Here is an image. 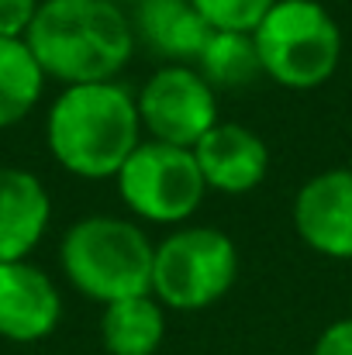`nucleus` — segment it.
I'll return each instance as SVG.
<instances>
[{
	"instance_id": "obj_1",
	"label": "nucleus",
	"mask_w": 352,
	"mask_h": 355,
	"mask_svg": "<svg viewBox=\"0 0 352 355\" xmlns=\"http://www.w3.org/2000/svg\"><path fill=\"white\" fill-rule=\"evenodd\" d=\"M24 42L42 73L66 87L115 83L135 52V28L108 0H42Z\"/></svg>"
},
{
	"instance_id": "obj_2",
	"label": "nucleus",
	"mask_w": 352,
	"mask_h": 355,
	"mask_svg": "<svg viewBox=\"0 0 352 355\" xmlns=\"http://www.w3.org/2000/svg\"><path fill=\"white\" fill-rule=\"evenodd\" d=\"M45 141L66 173L80 180H115L142 145L135 94L121 83L66 87L49 107Z\"/></svg>"
},
{
	"instance_id": "obj_3",
	"label": "nucleus",
	"mask_w": 352,
	"mask_h": 355,
	"mask_svg": "<svg viewBox=\"0 0 352 355\" xmlns=\"http://www.w3.org/2000/svg\"><path fill=\"white\" fill-rule=\"evenodd\" d=\"M156 245L149 235L124 221L94 214L66 228L59 241V266L66 279L97 304H117L152 293Z\"/></svg>"
},
{
	"instance_id": "obj_4",
	"label": "nucleus",
	"mask_w": 352,
	"mask_h": 355,
	"mask_svg": "<svg viewBox=\"0 0 352 355\" xmlns=\"http://www.w3.org/2000/svg\"><path fill=\"white\" fill-rule=\"evenodd\" d=\"M252 42L262 73L290 90L321 87L342 59V31L321 0H276Z\"/></svg>"
},
{
	"instance_id": "obj_5",
	"label": "nucleus",
	"mask_w": 352,
	"mask_h": 355,
	"mask_svg": "<svg viewBox=\"0 0 352 355\" xmlns=\"http://www.w3.org/2000/svg\"><path fill=\"white\" fill-rule=\"evenodd\" d=\"M238 279V248L218 228H180L156 245L152 297L169 311H204Z\"/></svg>"
},
{
	"instance_id": "obj_6",
	"label": "nucleus",
	"mask_w": 352,
	"mask_h": 355,
	"mask_svg": "<svg viewBox=\"0 0 352 355\" xmlns=\"http://www.w3.org/2000/svg\"><path fill=\"white\" fill-rule=\"evenodd\" d=\"M115 180L124 207L152 225H183L208 193L194 152L152 138L128 155Z\"/></svg>"
},
{
	"instance_id": "obj_7",
	"label": "nucleus",
	"mask_w": 352,
	"mask_h": 355,
	"mask_svg": "<svg viewBox=\"0 0 352 355\" xmlns=\"http://www.w3.org/2000/svg\"><path fill=\"white\" fill-rule=\"evenodd\" d=\"M142 128L152 141L190 148L218 124V94L197 66H159L135 94Z\"/></svg>"
},
{
	"instance_id": "obj_8",
	"label": "nucleus",
	"mask_w": 352,
	"mask_h": 355,
	"mask_svg": "<svg viewBox=\"0 0 352 355\" xmlns=\"http://www.w3.org/2000/svg\"><path fill=\"white\" fill-rule=\"evenodd\" d=\"M301 241L328 259H352V169H325L294 197Z\"/></svg>"
},
{
	"instance_id": "obj_9",
	"label": "nucleus",
	"mask_w": 352,
	"mask_h": 355,
	"mask_svg": "<svg viewBox=\"0 0 352 355\" xmlns=\"http://www.w3.org/2000/svg\"><path fill=\"white\" fill-rule=\"evenodd\" d=\"M62 318V297L49 272L24 262L0 266V338L7 342H42L56 331Z\"/></svg>"
},
{
	"instance_id": "obj_10",
	"label": "nucleus",
	"mask_w": 352,
	"mask_h": 355,
	"mask_svg": "<svg viewBox=\"0 0 352 355\" xmlns=\"http://www.w3.org/2000/svg\"><path fill=\"white\" fill-rule=\"evenodd\" d=\"M194 159L208 190L218 193H249L269 173V148L266 141L235 121H218L197 145Z\"/></svg>"
},
{
	"instance_id": "obj_11",
	"label": "nucleus",
	"mask_w": 352,
	"mask_h": 355,
	"mask_svg": "<svg viewBox=\"0 0 352 355\" xmlns=\"http://www.w3.org/2000/svg\"><path fill=\"white\" fill-rule=\"evenodd\" d=\"M52 218V200L45 183L17 166H0V266L24 262V255L42 241Z\"/></svg>"
},
{
	"instance_id": "obj_12",
	"label": "nucleus",
	"mask_w": 352,
	"mask_h": 355,
	"mask_svg": "<svg viewBox=\"0 0 352 355\" xmlns=\"http://www.w3.org/2000/svg\"><path fill=\"white\" fill-rule=\"evenodd\" d=\"M131 28L135 38L176 66H187V59L197 62L204 42L211 38V28L190 0H135Z\"/></svg>"
},
{
	"instance_id": "obj_13",
	"label": "nucleus",
	"mask_w": 352,
	"mask_h": 355,
	"mask_svg": "<svg viewBox=\"0 0 352 355\" xmlns=\"http://www.w3.org/2000/svg\"><path fill=\"white\" fill-rule=\"evenodd\" d=\"M166 338V307L145 293L108 304L101 314V342L111 355H156Z\"/></svg>"
},
{
	"instance_id": "obj_14",
	"label": "nucleus",
	"mask_w": 352,
	"mask_h": 355,
	"mask_svg": "<svg viewBox=\"0 0 352 355\" xmlns=\"http://www.w3.org/2000/svg\"><path fill=\"white\" fill-rule=\"evenodd\" d=\"M45 73L24 38H0V128L24 121L42 101Z\"/></svg>"
},
{
	"instance_id": "obj_15",
	"label": "nucleus",
	"mask_w": 352,
	"mask_h": 355,
	"mask_svg": "<svg viewBox=\"0 0 352 355\" xmlns=\"http://www.w3.org/2000/svg\"><path fill=\"white\" fill-rule=\"evenodd\" d=\"M197 73L211 87H242V83H252L262 73L252 35L211 31V38L204 42V49L197 55Z\"/></svg>"
},
{
	"instance_id": "obj_16",
	"label": "nucleus",
	"mask_w": 352,
	"mask_h": 355,
	"mask_svg": "<svg viewBox=\"0 0 352 355\" xmlns=\"http://www.w3.org/2000/svg\"><path fill=\"white\" fill-rule=\"evenodd\" d=\"M211 31H238L252 35L259 21L273 10L276 0H190Z\"/></svg>"
},
{
	"instance_id": "obj_17",
	"label": "nucleus",
	"mask_w": 352,
	"mask_h": 355,
	"mask_svg": "<svg viewBox=\"0 0 352 355\" xmlns=\"http://www.w3.org/2000/svg\"><path fill=\"white\" fill-rule=\"evenodd\" d=\"M42 0H0V38H24Z\"/></svg>"
},
{
	"instance_id": "obj_18",
	"label": "nucleus",
	"mask_w": 352,
	"mask_h": 355,
	"mask_svg": "<svg viewBox=\"0 0 352 355\" xmlns=\"http://www.w3.org/2000/svg\"><path fill=\"white\" fill-rule=\"evenodd\" d=\"M311 355H352V318H342V321L328 324L318 335Z\"/></svg>"
},
{
	"instance_id": "obj_19",
	"label": "nucleus",
	"mask_w": 352,
	"mask_h": 355,
	"mask_svg": "<svg viewBox=\"0 0 352 355\" xmlns=\"http://www.w3.org/2000/svg\"><path fill=\"white\" fill-rule=\"evenodd\" d=\"M108 3H117V7H121V3H124V0H108Z\"/></svg>"
}]
</instances>
